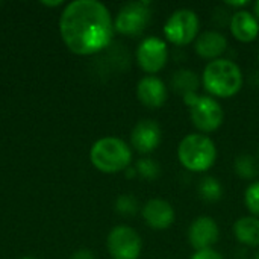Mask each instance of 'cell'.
<instances>
[{"mask_svg": "<svg viewBox=\"0 0 259 259\" xmlns=\"http://www.w3.org/2000/svg\"><path fill=\"white\" fill-rule=\"evenodd\" d=\"M59 32L70 52L88 56L106 49L115 29L111 12L103 3L97 0H76L62 11Z\"/></svg>", "mask_w": 259, "mask_h": 259, "instance_id": "obj_1", "label": "cell"}, {"mask_svg": "<svg viewBox=\"0 0 259 259\" xmlns=\"http://www.w3.org/2000/svg\"><path fill=\"white\" fill-rule=\"evenodd\" d=\"M200 80L208 96L214 99H231L243 88L244 76L235 61L220 58L205 65Z\"/></svg>", "mask_w": 259, "mask_h": 259, "instance_id": "obj_2", "label": "cell"}, {"mask_svg": "<svg viewBox=\"0 0 259 259\" xmlns=\"http://www.w3.org/2000/svg\"><path fill=\"white\" fill-rule=\"evenodd\" d=\"M178 159L185 170L205 173L211 170L217 161L215 143L205 134H188L178 144Z\"/></svg>", "mask_w": 259, "mask_h": 259, "instance_id": "obj_3", "label": "cell"}, {"mask_svg": "<svg viewBox=\"0 0 259 259\" xmlns=\"http://www.w3.org/2000/svg\"><path fill=\"white\" fill-rule=\"evenodd\" d=\"M90 159L99 171L114 175L131 167L132 150L123 140L105 137L93 144L90 150Z\"/></svg>", "mask_w": 259, "mask_h": 259, "instance_id": "obj_4", "label": "cell"}, {"mask_svg": "<svg viewBox=\"0 0 259 259\" xmlns=\"http://www.w3.org/2000/svg\"><path fill=\"white\" fill-rule=\"evenodd\" d=\"M182 102L190 108L191 123L200 134H212L225 123V109L217 99L194 94L182 99Z\"/></svg>", "mask_w": 259, "mask_h": 259, "instance_id": "obj_5", "label": "cell"}, {"mask_svg": "<svg viewBox=\"0 0 259 259\" xmlns=\"http://www.w3.org/2000/svg\"><path fill=\"white\" fill-rule=\"evenodd\" d=\"M200 30V20L190 8H181L167 18L162 32L168 42L175 46H188L196 41Z\"/></svg>", "mask_w": 259, "mask_h": 259, "instance_id": "obj_6", "label": "cell"}, {"mask_svg": "<svg viewBox=\"0 0 259 259\" xmlns=\"http://www.w3.org/2000/svg\"><path fill=\"white\" fill-rule=\"evenodd\" d=\"M152 20L149 2H129L120 8L114 20V29L124 36H140Z\"/></svg>", "mask_w": 259, "mask_h": 259, "instance_id": "obj_7", "label": "cell"}, {"mask_svg": "<svg viewBox=\"0 0 259 259\" xmlns=\"http://www.w3.org/2000/svg\"><path fill=\"white\" fill-rule=\"evenodd\" d=\"M106 247L112 259H138L143 249V240L134 228L118 225L108 234Z\"/></svg>", "mask_w": 259, "mask_h": 259, "instance_id": "obj_8", "label": "cell"}, {"mask_svg": "<svg viewBox=\"0 0 259 259\" xmlns=\"http://www.w3.org/2000/svg\"><path fill=\"white\" fill-rule=\"evenodd\" d=\"M137 64L149 76L159 73L168 61V47L167 41L159 36H147L141 39L135 52Z\"/></svg>", "mask_w": 259, "mask_h": 259, "instance_id": "obj_9", "label": "cell"}, {"mask_svg": "<svg viewBox=\"0 0 259 259\" xmlns=\"http://www.w3.org/2000/svg\"><path fill=\"white\" fill-rule=\"evenodd\" d=\"M187 237L190 246L194 250L214 249V246L220 238V228L212 217L200 215L191 222Z\"/></svg>", "mask_w": 259, "mask_h": 259, "instance_id": "obj_10", "label": "cell"}, {"mask_svg": "<svg viewBox=\"0 0 259 259\" xmlns=\"http://www.w3.org/2000/svg\"><path fill=\"white\" fill-rule=\"evenodd\" d=\"M161 141L162 129L155 120L150 118L140 120L131 132V144L141 155H149L155 152L159 147Z\"/></svg>", "mask_w": 259, "mask_h": 259, "instance_id": "obj_11", "label": "cell"}, {"mask_svg": "<svg viewBox=\"0 0 259 259\" xmlns=\"http://www.w3.org/2000/svg\"><path fill=\"white\" fill-rule=\"evenodd\" d=\"M141 215L144 223L153 231H165L176 220V212L171 203L159 197L147 200L141 208Z\"/></svg>", "mask_w": 259, "mask_h": 259, "instance_id": "obj_12", "label": "cell"}, {"mask_svg": "<svg viewBox=\"0 0 259 259\" xmlns=\"http://www.w3.org/2000/svg\"><path fill=\"white\" fill-rule=\"evenodd\" d=\"M137 97L149 109H159L168 99V88L158 76H144L137 83Z\"/></svg>", "mask_w": 259, "mask_h": 259, "instance_id": "obj_13", "label": "cell"}, {"mask_svg": "<svg viewBox=\"0 0 259 259\" xmlns=\"http://www.w3.org/2000/svg\"><path fill=\"white\" fill-rule=\"evenodd\" d=\"M228 50V38L225 33L219 30H206L203 33H199V36L194 41V52L202 59L206 61H215L223 58L225 52Z\"/></svg>", "mask_w": 259, "mask_h": 259, "instance_id": "obj_14", "label": "cell"}, {"mask_svg": "<svg viewBox=\"0 0 259 259\" xmlns=\"http://www.w3.org/2000/svg\"><path fill=\"white\" fill-rule=\"evenodd\" d=\"M229 30L240 42H252L259 36V21L253 12L237 9L229 18Z\"/></svg>", "mask_w": 259, "mask_h": 259, "instance_id": "obj_15", "label": "cell"}, {"mask_svg": "<svg viewBox=\"0 0 259 259\" xmlns=\"http://www.w3.org/2000/svg\"><path fill=\"white\" fill-rule=\"evenodd\" d=\"M171 90L179 94L182 99L199 94V88L202 85V80L199 74L191 68H179L175 71V74L170 79Z\"/></svg>", "mask_w": 259, "mask_h": 259, "instance_id": "obj_16", "label": "cell"}, {"mask_svg": "<svg viewBox=\"0 0 259 259\" xmlns=\"http://www.w3.org/2000/svg\"><path fill=\"white\" fill-rule=\"evenodd\" d=\"M232 231L238 243L249 247H259V219L253 215L240 217L234 223Z\"/></svg>", "mask_w": 259, "mask_h": 259, "instance_id": "obj_17", "label": "cell"}, {"mask_svg": "<svg viewBox=\"0 0 259 259\" xmlns=\"http://www.w3.org/2000/svg\"><path fill=\"white\" fill-rule=\"evenodd\" d=\"M234 171L244 181H256L259 175V164L250 153H241L234 161Z\"/></svg>", "mask_w": 259, "mask_h": 259, "instance_id": "obj_18", "label": "cell"}, {"mask_svg": "<svg viewBox=\"0 0 259 259\" xmlns=\"http://www.w3.org/2000/svg\"><path fill=\"white\" fill-rule=\"evenodd\" d=\"M197 191H199V196L205 200V202H209V203H215L219 202L222 197H223V185L222 182L214 178V176H205L200 182H199V187H197Z\"/></svg>", "mask_w": 259, "mask_h": 259, "instance_id": "obj_19", "label": "cell"}, {"mask_svg": "<svg viewBox=\"0 0 259 259\" xmlns=\"http://www.w3.org/2000/svg\"><path fill=\"white\" fill-rule=\"evenodd\" d=\"M137 175L146 181H155L161 176V165L152 158H141L135 164Z\"/></svg>", "mask_w": 259, "mask_h": 259, "instance_id": "obj_20", "label": "cell"}, {"mask_svg": "<svg viewBox=\"0 0 259 259\" xmlns=\"http://www.w3.org/2000/svg\"><path fill=\"white\" fill-rule=\"evenodd\" d=\"M115 211L121 215L132 217L140 211V202L137 200V197L131 194H121L115 200Z\"/></svg>", "mask_w": 259, "mask_h": 259, "instance_id": "obj_21", "label": "cell"}, {"mask_svg": "<svg viewBox=\"0 0 259 259\" xmlns=\"http://www.w3.org/2000/svg\"><path fill=\"white\" fill-rule=\"evenodd\" d=\"M244 205L253 217L259 219V181L247 185L244 191Z\"/></svg>", "mask_w": 259, "mask_h": 259, "instance_id": "obj_22", "label": "cell"}, {"mask_svg": "<svg viewBox=\"0 0 259 259\" xmlns=\"http://www.w3.org/2000/svg\"><path fill=\"white\" fill-rule=\"evenodd\" d=\"M191 259H225L223 255H220V252H217L215 249H205V250H196L193 253Z\"/></svg>", "mask_w": 259, "mask_h": 259, "instance_id": "obj_23", "label": "cell"}, {"mask_svg": "<svg viewBox=\"0 0 259 259\" xmlns=\"http://www.w3.org/2000/svg\"><path fill=\"white\" fill-rule=\"evenodd\" d=\"M71 259H96L94 258V253L88 249H80L77 252H74L71 255Z\"/></svg>", "mask_w": 259, "mask_h": 259, "instance_id": "obj_24", "label": "cell"}, {"mask_svg": "<svg viewBox=\"0 0 259 259\" xmlns=\"http://www.w3.org/2000/svg\"><path fill=\"white\" fill-rule=\"evenodd\" d=\"M226 5L231 6V8H235V11L238 8V11H240V9H243L246 6H249V0H243V2H226Z\"/></svg>", "mask_w": 259, "mask_h": 259, "instance_id": "obj_25", "label": "cell"}, {"mask_svg": "<svg viewBox=\"0 0 259 259\" xmlns=\"http://www.w3.org/2000/svg\"><path fill=\"white\" fill-rule=\"evenodd\" d=\"M124 175H126V178H129V179H132V178L138 176V175H137V170H135V168H132V167L126 168V170H124Z\"/></svg>", "mask_w": 259, "mask_h": 259, "instance_id": "obj_26", "label": "cell"}, {"mask_svg": "<svg viewBox=\"0 0 259 259\" xmlns=\"http://www.w3.org/2000/svg\"><path fill=\"white\" fill-rule=\"evenodd\" d=\"M44 6H61L62 0H56V2H41Z\"/></svg>", "mask_w": 259, "mask_h": 259, "instance_id": "obj_27", "label": "cell"}, {"mask_svg": "<svg viewBox=\"0 0 259 259\" xmlns=\"http://www.w3.org/2000/svg\"><path fill=\"white\" fill-rule=\"evenodd\" d=\"M253 15L256 17V20L259 21V0H256V2L253 3Z\"/></svg>", "mask_w": 259, "mask_h": 259, "instance_id": "obj_28", "label": "cell"}, {"mask_svg": "<svg viewBox=\"0 0 259 259\" xmlns=\"http://www.w3.org/2000/svg\"><path fill=\"white\" fill-rule=\"evenodd\" d=\"M255 259H259V252H256V255H255Z\"/></svg>", "mask_w": 259, "mask_h": 259, "instance_id": "obj_29", "label": "cell"}, {"mask_svg": "<svg viewBox=\"0 0 259 259\" xmlns=\"http://www.w3.org/2000/svg\"><path fill=\"white\" fill-rule=\"evenodd\" d=\"M256 58H258V62H259V47H258V53H256Z\"/></svg>", "mask_w": 259, "mask_h": 259, "instance_id": "obj_30", "label": "cell"}, {"mask_svg": "<svg viewBox=\"0 0 259 259\" xmlns=\"http://www.w3.org/2000/svg\"><path fill=\"white\" fill-rule=\"evenodd\" d=\"M21 259H35V258H21Z\"/></svg>", "mask_w": 259, "mask_h": 259, "instance_id": "obj_31", "label": "cell"}, {"mask_svg": "<svg viewBox=\"0 0 259 259\" xmlns=\"http://www.w3.org/2000/svg\"><path fill=\"white\" fill-rule=\"evenodd\" d=\"M258 156H259V150H258Z\"/></svg>", "mask_w": 259, "mask_h": 259, "instance_id": "obj_32", "label": "cell"}]
</instances>
